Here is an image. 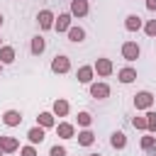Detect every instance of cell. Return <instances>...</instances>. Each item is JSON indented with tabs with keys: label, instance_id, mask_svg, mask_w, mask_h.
I'll return each instance as SVG.
<instances>
[{
	"label": "cell",
	"instance_id": "obj_24",
	"mask_svg": "<svg viewBox=\"0 0 156 156\" xmlns=\"http://www.w3.org/2000/svg\"><path fill=\"white\" fill-rule=\"evenodd\" d=\"M146 132L149 134L156 132V112L154 110H146Z\"/></svg>",
	"mask_w": 156,
	"mask_h": 156
},
{
	"label": "cell",
	"instance_id": "obj_3",
	"mask_svg": "<svg viewBox=\"0 0 156 156\" xmlns=\"http://www.w3.org/2000/svg\"><path fill=\"white\" fill-rule=\"evenodd\" d=\"M51 71H54V73H68V71H71V58L63 56V54L54 56V61H51Z\"/></svg>",
	"mask_w": 156,
	"mask_h": 156
},
{
	"label": "cell",
	"instance_id": "obj_1",
	"mask_svg": "<svg viewBox=\"0 0 156 156\" xmlns=\"http://www.w3.org/2000/svg\"><path fill=\"white\" fill-rule=\"evenodd\" d=\"M151 105H154V95L149 90H141V93L134 95V107L136 110H151Z\"/></svg>",
	"mask_w": 156,
	"mask_h": 156
},
{
	"label": "cell",
	"instance_id": "obj_7",
	"mask_svg": "<svg viewBox=\"0 0 156 156\" xmlns=\"http://www.w3.org/2000/svg\"><path fill=\"white\" fill-rule=\"evenodd\" d=\"M90 95L95 100H105V98H110V85L107 83H90Z\"/></svg>",
	"mask_w": 156,
	"mask_h": 156
},
{
	"label": "cell",
	"instance_id": "obj_18",
	"mask_svg": "<svg viewBox=\"0 0 156 156\" xmlns=\"http://www.w3.org/2000/svg\"><path fill=\"white\" fill-rule=\"evenodd\" d=\"M44 136H46V134H44V127H39V124H37V127H32V129L27 132L29 144H41V141H44Z\"/></svg>",
	"mask_w": 156,
	"mask_h": 156
},
{
	"label": "cell",
	"instance_id": "obj_16",
	"mask_svg": "<svg viewBox=\"0 0 156 156\" xmlns=\"http://www.w3.org/2000/svg\"><path fill=\"white\" fill-rule=\"evenodd\" d=\"M141 27H144V22H141L139 15H127V20H124V29L127 32H139Z\"/></svg>",
	"mask_w": 156,
	"mask_h": 156
},
{
	"label": "cell",
	"instance_id": "obj_30",
	"mask_svg": "<svg viewBox=\"0 0 156 156\" xmlns=\"http://www.w3.org/2000/svg\"><path fill=\"white\" fill-rule=\"evenodd\" d=\"M146 10L149 12H156V0H146Z\"/></svg>",
	"mask_w": 156,
	"mask_h": 156
},
{
	"label": "cell",
	"instance_id": "obj_23",
	"mask_svg": "<svg viewBox=\"0 0 156 156\" xmlns=\"http://www.w3.org/2000/svg\"><path fill=\"white\" fill-rule=\"evenodd\" d=\"M139 146H141L144 151H154V149H156V136H151V134H149V136H141Z\"/></svg>",
	"mask_w": 156,
	"mask_h": 156
},
{
	"label": "cell",
	"instance_id": "obj_33",
	"mask_svg": "<svg viewBox=\"0 0 156 156\" xmlns=\"http://www.w3.org/2000/svg\"><path fill=\"white\" fill-rule=\"evenodd\" d=\"M90 156H100V154H90Z\"/></svg>",
	"mask_w": 156,
	"mask_h": 156
},
{
	"label": "cell",
	"instance_id": "obj_35",
	"mask_svg": "<svg viewBox=\"0 0 156 156\" xmlns=\"http://www.w3.org/2000/svg\"><path fill=\"white\" fill-rule=\"evenodd\" d=\"M0 156H2V154H0Z\"/></svg>",
	"mask_w": 156,
	"mask_h": 156
},
{
	"label": "cell",
	"instance_id": "obj_31",
	"mask_svg": "<svg viewBox=\"0 0 156 156\" xmlns=\"http://www.w3.org/2000/svg\"><path fill=\"white\" fill-rule=\"evenodd\" d=\"M149 156H156V149H154V151H149Z\"/></svg>",
	"mask_w": 156,
	"mask_h": 156
},
{
	"label": "cell",
	"instance_id": "obj_6",
	"mask_svg": "<svg viewBox=\"0 0 156 156\" xmlns=\"http://www.w3.org/2000/svg\"><path fill=\"white\" fill-rule=\"evenodd\" d=\"M93 68H95V73H98V76H102V78H105V76H112V71H115V66H112V61H110V58H98Z\"/></svg>",
	"mask_w": 156,
	"mask_h": 156
},
{
	"label": "cell",
	"instance_id": "obj_32",
	"mask_svg": "<svg viewBox=\"0 0 156 156\" xmlns=\"http://www.w3.org/2000/svg\"><path fill=\"white\" fill-rule=\"evenodd\" d=\"M0 27H2V15H0Z\"/></svg>",
	"mask_w": 156,
	"mask_h": 156
},
{
	"label": "cell",
	"instance_id": "obj_27",
	"mask_svg": "<svg viewBox=\"0 0 156 156\" xmlns=\"http://www.w3.org/2000/svg\"><path fill=\"white\" fill-rule=\"evenodd\" d=\"M132 124H134V129L144 132V129H146V115H144V117H134V119H132Z\"/></svg>",
	"mask_w": 156,
	"mask_h": 156
},
{
	"label": "cell",
	"instance_id": "obj_17",
	"mask_svg": "<svg viewBox=\"0 0 156 156\" xmlns=\"http://www.w3.org/2000/svg\"><path fill=\"white\" fill-rule=\"evenodd\" d=\"M37 124H39V127H44V129H49V127H56V115H54V112H39V117H37Z\"/></svg>",
	"mask_w": 156,
	"mask_h": 156
},
{
	"label": "cell",
	"instance_id": "obj_29",
	"mask_svg": "<svg viewBox=\"0 0 156 156\" xmlns=\"http://www.w3.org/2000/svg\"><path fill=\"white\" fill-rule=\"evenodd\" d=\"M20 156H37V149H34V144H29V146H22V149H20Z\"/></svg>",
	"mask_w": 156,
	"mask_h": 156
},
{
	"label": "cell",
	"instance_id": "obj_34",
	"mask_svg": "<svg viewBox=\"0 0 156 156\" xmlns=\"http://www.w3.org/2000/svg\"><path fill=\"white\" fill-rule=\"evenodd\" d=\"M0 73H2V63H0Z\"/></svg>",
	"mask_w": 156,
	"mask_h": 156
},
{
	"label": "cell",
	"instance_id": "obj_10",
	"mask_svg": "<svg viewBox=\"0 0 156 156\" xmlns=\"http://www.w3.org/2000/svg\"><path fill=\"white\" fill-rule=\"evenodd\" d=\"M56 134L61 139H76V127L71 122H58L56 124Z\"/></svg>",
	"mask_w": 156,
	"mask_h": 156
},
{
	"label": "cell",
	"instance_id": "obj_14",
	"mask_svg": "<svg viewBox=\"0 0 156 156\" xmlns=\"http://www.w3.org/2000/svg\"><path fill=\"white\" fill-rule=\"evenodd\" d=\"M110 146H112V149H117V151H119V149H124V146H127V134H124V132H119V129H117V132H112V134H110Z\"/></svg>",
	"mask_w": 156,
	"mask_h": 156
},
{
	"label": "cell",
	"instance_id": "obj_21",
	"mask_svg": "<svg viewBox=\"0 0 156 156\" xmlns=\"http://www.w3.org/2000/svg\"><path fill=\"white\" fill-rule=\"evenodd\" d=\"M76 139H78V144H80V146H93V144H95V134H93L90 129L78 132V136H76Z\"/></svg>",
	"mask_w": 156,
	"mask_h": 156
},
{
	"label": "cell",
	"instance_id": "obj_22",
	"mask_svg": "<svg viewBox=\"0 0 156 156\" xmlns=\"http://www.w3.org/2000/svg\"><path fill=\"white\" fill-rule=\"evenodd\" d=\"M15 61V49L12 46H0V63H12Z\"/></svg>",
	"mask_w": 156,
	"mask_h": 156
},
{
	"label": "cell",
	"instance_id": "obj_8",
	"mask_svg": "<svg viewBox=\"0 0 156 156\" xmlns=\"http://www.w3.org/2000/svg\"><path fill=\"white\" fill-rule=\"evenodd\" d=\"M71 17H73L71 12H61V15L54 20V29H56V32H68V29H71Z\"/></svg>",
	"mask_w": 156,
	"mask_h": 156
},
{
	"label": "cell",
	"instance_id": "obj_13",
	"mask_svg": "<svg viewBox=\"0 0 156 156\" xmlns=\"http://www.w3.org/2000/svg\"><path fill=\"white\" fill-rule=\"evenodd\" d=\"M117 78H119V83H124V85H127V83H134V80H136V71H134L132 66H124V68L117 71Z\"/></svg>",
	"mask_w": 156,
	"mask_h": 156
},
{
	"label": "cell",
	"instance_id": "obj_2",
	"mask_svg": "<svg viewBox=\"0 0 156 156\" xmlns=\"http://www.w3.org/2000/svg\"><path fill=\"white\" fill-rule=\"evenodd\" d=\"M139 54H141V49H139L136 41H124V44H122V58H127V61H136Z\"/></svg>",
	"mask_w": 156,
	"mask_h": 156
},
{
	"label": "cell",
	"instance_id": "obj_11",
	"mask_svg": "<svg viewBox=\"0 0 156 156\" xmlns=\"http://www.w3.org/2000/svg\"><path fill=\"white\" fill-rule=\"evenodd\" d=\"M88 10H90L88 0H71V15L73 17H85Z\"/></svg>",
	"mask_w": 156,
	"mask_h": 156
},
{
	"label": "cell",
	"instance_id": "obj_20",
	"mask_svg": "<svg viewBox=\"0 0 156 156\" xmlns=\"http://www.w3.org/2000/svg\"><path fill=\"white\" fill-rule=\"evenodd\" d=\"M68 110H71V105H68V100H63V98H58V100L54 102V110H51V112H54L56 117H66V115H68Z\"/></svg>",
	"mask_w": 156,
	"mask_h": 156
},
{
	"label": "cell",
	"instance_id": "obj_15",
	"mask_svg": "<svg viewBox=\"0 0 156 156\" xmlns=\"http://www.w3.org/2000/svg\"><path fill=\"white\" fill-rule=\"evenodd\" d=\"M17 149H20V141H17L15 136H0V151L12 154V151H17Z\"/></svg>",
	"mask_w": 156,
	"mask_h": 156
},
{
	"label": "cell",
	"instance_id": "obj_4",
	"mask_svg": "<svg viewBox=\"0 0 156 156\" xmlns=\"http://www.w3.org/2000/svg\"><path fill=\"white\" fill-rule=\"evenodd\" d=\"M54 12L51 10H39V15H37V22H39V29H54Z\"/></svg>",
	"mask_w": 156,
	"mask_h": 156
},
{
	"label": "cell",
	"instance_id": "obj_26",
	"mask_svg": "<svg viewBox=\"0 0 156 156\" xmlns=\"http://www.w3.org/2000/svg\"><path fill=\"white\" fill-rule=\"evenodd\" d=\"M144 32H146V37H156V20L144 22Z\"/></svg>",
	"mask_w": 156,
	"mask_h": 156
},
{
	"label": "cell",
	"instance_id": "obj_5",
	"mask_svg": "<svg viewBox=\"0 0 156 156\" xmlns=\"http://www.w3.org/2000/svg\"><path fill=\"white\" fill-rule=\"evenodd\" d=\"M2 122H5V127H20L22 124V112L20 110H5Z\"/></svg>",
	"mask_w": 156,
	"mask_h": 156
},
{
	"label": "cell",
	"instance_id": "obj_25",
	"mask_svg": "<svg viewBox=\"0 0 156 156\" xmlns=\"http://www.w3.org/2000/svg\"><path fill=\"white\" fill-rule=\"evenodd\" d=\"M90 122H93V117H90V112H78V127H83V129H88V127H90Z\"/></svg>",
	"mask_w": 156,
	"mask_h": 156
},
{
	"label": "cell",
	"instance_id": "obj_9",
	"mask_svg": "<svg viewBox=\"0 0 156 156\" xmlns=\"http://www.w3.org/2000/svg\"><path fill=\"white\" fill-rule=\"evenodd\" d=\"M93 76H95V68H93V66H80V68L76 71L78 83H85V85H90V83H93Z\"/></svg>",
	"mask_w": 156,
	"mask_h": 156
},
{
	"label": "cell",
	"instance_id": "obj_12",
	"mask_svg": "<svg viewBox=\"0 0 156 156\" xmlns=\"http://www.w3.org/2000/svg\"><path fill=\"white\" fill-rule=\"evenodd\" d=\"M44 49H46V39H44L41 34L32 37V44H29V51H32V56H41V54H44Z\"/></svg>",
	"mask_w": 156,
	"mask_h": 156
},
{
	"label": "cell",
	"instance_id": "obj_28",
	"mask_svg": "<svg viewBox=\"0 0 156 156\" xmlns=\"http://www.w3.org/2000/svg\"><path fill=\"white\" fill-rule=\"evenodd\" d=\"M49 156H68V151H66V146H58L56 144V146L49 149Z\"/></svg>",
	"mask_w": 156,
	"mask_h": 156
},
{
	"label": "cell",
	"instance_id": "obj_19",
	"mask_svg": "<svg viewBox=\"0 0 156 156\" xmlns=\"http://www.w3.org/2000/svg\"><path fill=\"white\" fill-rule=\"evenodd\" d=\"M66 34H68V41H73V44H80V41L85 39V29H83V27H73V24H71V29H68Z\"/></svg>",
	"mask_w": 156,
	"mask_h": 156
}]
</instances>
